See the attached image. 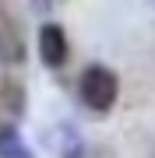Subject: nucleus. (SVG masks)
<instances>
[{
	"mask_svg": "<svg viewBox=\"0 0 155 158\" xmlns=\"http://www.w3.org/2000/svg\"><path fill=\"white\" fill-rule=\"evenodd\" d=\"M35 49H39L42 67L60 70L63 63H67V56H71V42H67L63 25H57V21H42L39 32H35Z\"/></svg>",
	"mask_w": 155,
	"mask_h": 158,
	"instance_id": "2",
	"label": "nucleus"
},
{
	"mask_svg": "<svg viewBox=\"0 0 155 158\" xmlns=\"http://www.w3.org/2000/svg\"><path fill=\"white\" fill-rule=\"evenodd\" d=\"M0 56H4V42H0Z\"/></svg>",
	"mask_w": 155,
	"mask_h": 158,
	"instance_id": "7",
	"label": "nucleus"
},
{
	"mask_svg": "<svg viewBox=\"0 0 155 158\" xmlns=\"http://www.w3.org/2000/svg\"><path fill=\"white\" fill-rule=\"evenodd\" d=\"M0 158H35V155L11 127H0Z\"/></svg>",
	"mask_w": 155,
	"mask_h": 158,
	"instance_id": "5",
	"label": "nucleus"
},
{
	"mask_svg": "<svg viewBox=\"0 0 155 158\" xmlns=\"http://www.w3.org/2000/svg\"><path fill=\"white\" fill-rule=\"evenodd\" d=\"M32 11L35 14H50L53 11V0H32Z\"/></svg>",
	"mask_w": 155,
	"mask_h": 158,
	"instance_id": "6",
	"label": "nucleus"
},
{
	"mask_svg": "<svg viewBox=\"0 0 155 158\" xmlns=\"http://www.w3.org/2000/svg\"><path fill=\"white\" fill-rule=\"evenodd\" d=\"M50 148L57 158H85V137L74 123H57L50 130Z\"/></svg>",
	"mask_w": 155,
	"mask_h": 158,
	"instance_id": "3",
	"label": "nucleus"
},
{
	"mask_svg": "<svg viewBox=\"0 0 155 158\" xmlns=\"http://www.w3.org/2000/svg\"><path fill=\"white\" fill-rule=\"evenodd\" d=\"M0 106L7 109V123H14V119L25 113V88L14 85V81H7V85L0 88Z\"/></svg>",
	"mask_w": 155,
	"mask_h": 158,
	"instance_id": "4",
	"label": "nucleus"
},
{
	"mask_svg": "<svg viewBox=\"0 0 155 158\" xmlns=\"http://www.w3.org/2000/svg\"><path fill=\"white\" fill-rule=\"evenodd\" d=\"M78 98L85 102L92 113H109L120 98V77L106 63H88L78 77Z\"/></svg>",
	"mask_w": 155,
	"mask_h": 158,
	"instance_id": "1",
	"label": "nucleus"
}]
</instances>
